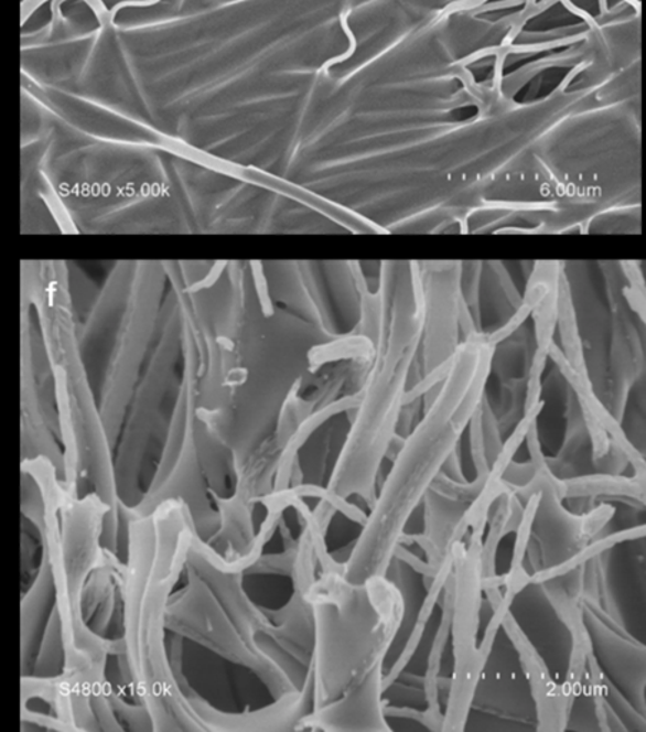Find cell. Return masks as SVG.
Returning a JSON list of instances; mask_svg holds the SVG:
<instances>
[{"label":"cell","instance_id":"obj_2","mask_svg":"<svg viewBox=\"0 0 646 732\" xmlns=\"http://www.w3.org/2000/svg\"><path fill=\"white\" fill-rule=\"evenodd\" d=\"M166 263L119 262L79 325L80 354L98 379L99 412L112 448L157 338Z\"/></svg>","mask_w":646,"mask_h":732},{"label":"cell","instance_id":"obj_3","mask_svg":"<svg viewBox=\"0 0 646 732\" xmlns=\"http://www.w3.org/2000/svg\"><path fill=\"white\" fill-rule=\"evenodd\" d=\"M22 462L51 461L62 472V448L37 391L35 375L22 355Z\"/></svg>","mask_w":646,"mask_h":732},{"label":"cell","instance_id":"obj_4","mask_svg":"<svg viewBox=\"0 0 646 732\" xmlns=\"http://www.w3.org/2000/svg\"><path fill=\"white\" fill-rule=\"evenodd\" d=\"M52 594L51 570L45 552L42 551L41 566L37 567L35 580L22 600V667L25 668V671L35 655L37 634L45 621Z\"/></svg>","mask_w":646,"mask_h":732},{"label":"cell","instance_id":"obj_1","mask_svg":"<svg viewBox=\"0 0 646 732\" xmlns=\"http://www.w3.org/2000/svg\"><path fill=\"white\" fill-rule=\"evenodd\" d=\"M71 234H194L176 161L138 144H85L51 131L29 143Z\"/></svg>","mask_w":646,"mask_h":732}]
</instances>
